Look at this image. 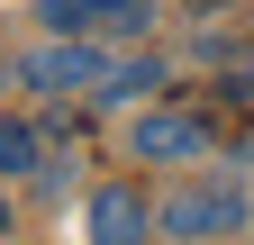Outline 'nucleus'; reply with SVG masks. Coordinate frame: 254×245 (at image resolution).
Listing matches in <instances>:
<instances>
[{
    "label": "nucleus",
    "instance_id": "nucleus-8",
    "mask_svg": "<svg viewBox=\"0 0 254 245\" xmlns=\"http://www.w3.org/2000/svg\"><path fill=\"white\" fill-rule=\"evenodd\" d=\"M0 236H9V209H0Z\"/></svg>",
    "mask_w": 254,
    "mask_h": 245
},
{
    "label": "nucleus",
    "instance_id": "nucleus-2",
    "mask_svg": "<svg viewBox=\"0 0 254 245\" xmlns=\"http://www.w3.org/2000/svg\"><path fill=\"white\" fill-rule=\"evenodd\" d=\"M18 82H37V91H55V100H73V91H100L109 82V55H91L82 37H55V46H37L18 64Z\"/></svg>",
    "mask_w": 254,
    "mask_h": 245
},
{
    "label": "nucleus",
    "instance_id": "nucleus-6",
    "mask_svg": "<svg viewBox=\"0 0 254 245\" xmlns=\"http://www.w3.org/2000/svg\"><path fill=\"white\" fill-rule=\"evenodd\" d=\"M37 155H46V136L18 127V118H0V173H37Z\"/></svg>",
    "mask_w": 254,
    "mask_h": 245
},
{
    "label": "nucleus",
    "instance_id": "nucleus-5",
    "mask_svg": "<svg viewBox=\"0 0 254 245\" xmlns=\"http://www.w3.org/2000/svg\"><path fill=\"white\" fill-rule=\"evenodd\" d=\"M91 245H145V191L109 182V191L91 200Z\"/></svg>",
    "mask_w": 254,
    "mask_h": 245
},
{
    "label": "nucleus",
    "instance_id": "nucleus-4",
    "mask_svg": "<svg viewBox=\"0 0 254 245\" xmlns=\"http://www.w3.org/2000/svg\"><path fill=\"white\" fill-rule=\"evenodd\" d=\"M55 37H82V27H109V37H136L145 27V0H46Z\"/></svg>",
    "mask_w": 254,
    "mask_h": 245
},
{
    "label": "nucleus",
    "instance_id": "nucleus-3",
    "mask_svg": "<svg viewBox=\"0 0 254 245\" xmlns=\"http://www.w3.org/2000/svg\"><path fill=\"white\" fill-rule=\"evenodd\" d=\"M182 155H209V127L173 118V109H145L136 118V164H182Z\"/></svg>",
    "mask_w": 254,
    "mask_h": 245
},
{
    "label": "nucleus",
    "instance_id": "nucleus-7",
    "mask_svg": "<svg viewBox=\"0 0 254 245\" xmlns=\"http://www.w3.org/2000/svg\"><path fill=\"white\" fill-rule=\"evenodd\" d=\"M164 73L154 64H109V82H100V100H136V91H154Z\"/></svg>",
    "mask_w": 254,
    "mask_h": 245
},
{
    "label": "nucleus",
    "instance_id": "nucleus-1",
    "mask_svg": "<svg viewBox=\"0 0 254 245\" xmlns=\"http://www.w3.org/2000/svg\"><path fill=\"white\" fill-rule=\"evenodd\" d=\"M154 227L182 236V245H200V236H236V227H245V191H236V182H200V191H182V200L154 209Z\"/></svg>",
    "mask_w": 254,
    "mask_h": 245
}]
</instances>
